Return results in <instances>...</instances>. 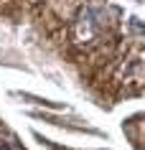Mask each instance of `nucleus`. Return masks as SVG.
<instances>
[{"instance_id": "obj_1", "label": "nucleus", "mask_w": 145, "mask_h": 150, "mask_svg": "<svg viewBox=\"0 0 145 150\" xmlns=\"http://www.w3.org/2000/svg\"><path fill=\"white\" fill-rule=\"evenodd\" d=\"M0 150H10V148H8V145H0Z\"/></svg>"}]
</instances>
